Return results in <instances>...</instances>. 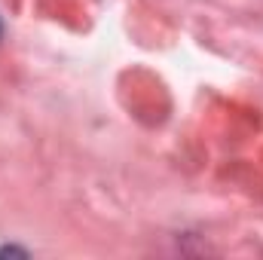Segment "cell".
I'll return each mask as SVG.
<instances>
[{
	"instance_id": "1",
	"label": "cell",
	"mask_w": 263,
	"mask_h": 260,
	"mask_svg": "<svg viewBox=\"0 0 263 260\" xmlns=\"http://www.w3.org/2000/svg\"><path fill=\"white\" fill-rule=\"evenodd\" d=\"M0 34H3V25H0Z\"/></svg>"
}]
</instances>
